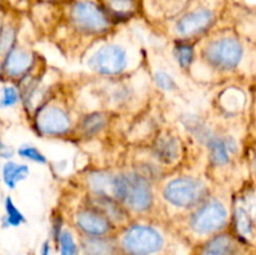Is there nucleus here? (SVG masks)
I'll use <instances>...</instances> for the list:
<instances>
[{"label":"nucleus","instance_id":"f257e3e1","mask_svg":"<svg viewBox=\"0 0 256 255\" xmlns=\"http://www.w3.org/2000/svg\"><path fill=\"white\" fill-rule=\"evenodd\" d=\"M112 198L135 212H145L152 206L150 182L139 172H122L112 180Z\"/></svg>","mask_w":256,"mask_h":255},{"label":"nucleus","instance_id":"f03ea898","mask_svg":"<svg viewBox=\"0 0 256 255\" xmlns=\"http://www.w3.org/2000/svg\"><path fill=\"white\" fill-rule=\"evenodd\" d=\"M65 2V14L69 24L82 34H104L112 22L95 0H70Z\"/></svg>","mask_w":256,"mask_h":255},{"label":"nucleus","instance_id":"7ed1b4c3","mask_svg":"<svg viewBox=\"0 0 256 255\" xmlns=\"http://www.w3.org/2000/svg\"><path fill=\"white\" fill-rule=\"evenodd\" d=\"M244 55V46L234 36H222L205 45L202 56L210 66L222 72H229L240 64Z\"/></svg>","mask_w":256,"mask_h":255},{"label":"nucleus","instance_id":"20e7f679","mask_svg":"<svg viewBox=\"0 0 256 255\" xmlns=\"http://www.w3.org/2000/svg\"><path fill=\"white\" fill-rule=\"evenodd\" d=\"M206 192L208 189L202 180L182 176L168 182L162 194L165 200L174 206L190 209L204 202Z\"/></svg>","mask_w":256,"mask_h":255},{"label":"nucleus","instance_id":"39448f33","mask_svg":"<svg viewBox=\"0 0 256 255\" xmlns=\"http://www.w3.org/2000/svg\"><path fill=\"white\" fill-rule=\"evenodd\" d=\"M162 245V235L149 225H132L122 239V246L128 255H152L159 252Z\"/></svg>","mask_w":256,"mask_h":255},{"label":"nucleus","instance_id":"423d86ee","mask_svg":"<svg viewBox=\"0 0 256 255\" xmlns=\"http://www.w3.org/2000/svg\"><path fill=\"white\" fill-rule=\"evenodd\" d=\"M228 212L225 205L216 199H212L200 205L192 215L190 226L195 232L202 235L212 234L226 225Z\"/></svg>","mask_w":256,"mask_h":255},{"label":"nucleus","instance_id":"0eeeda50","mask_svg":"<svg viewBox=\"0 0 256 255\" xmlns=\"http://www.w3.org/2000/svg\"><path fill=\"white\" fill-rule=\"evenodd\" d=\"M216 22V12L212 8L199 5L188 9L176 18L174 29L179 36L190 39L208 32Z\"/></svg>","mask_w":256,"mask_h":255},{"label":"nucleus","instance_id":"6e6552de","mask_svg":"<svg viewBox=\"0 0 256 255\" xmlns=\"http://www.w3.org/2000/svg\"><path fill=\"white\" fill-rule=\"evenodd\" d=\"M128 52L116 44H106L98 49L89 59V68L100 75L115 76L126 69Z\"/></svg>","mask_w":256,"mask_h":255},{"label":"nucleus","instance_id":"1a4fd4ad","mask_svg":"<svg viewBox=\"0 0 256 255\" xmlns=\"http://www.w3.org/2000/svg\"><path fill=\"white\" fill-rule=\"evenodd\" d=\"M36 129L44 135H64L72 128V120L69 114L62 108L55 105L40 108L35 115Z\"/></svg>","mask_w":256,"mask_h":255},{"label":"nucleus","instance_id":"9d476101","mask_svg":"<svg viewBox=\"0 0 256 255\" xmlns=\"http://www.w3.org/2000/svg\"><path fill=\"white\" fill-rule=\"evenodd\" d=\"M75 224L86 236H105L112 229V222L92 206L78 212Z\"/></svg>","mask_w":256,"mask_h":255},{"label":"nucleus","instance_id":"9b49d317","mask_svg":"<svg viewBox=\"0 0 256 255\" xmlns=\"http://www.w3.org/2000/svg\"><path fill=\"white\" fill-rule=\"evenodd\" d=\"M110 22H122L136 16L142 9V0H95Z\"/></svg>","mask_w":256,"mask_h":255},{"label":"nucleus","instance_id":"f8f14e48","mask_svg":"<svg viewBox=\"0 0 256 255\" xmlns=\"http://www.w3.org/2000/svg\"><path fill=\"white\" fill-rule=\"evenodd\" d=\"M254 198L245 196L238 200L234 208V224L238 235L244 239L254 238Z\"/></svg>","mask_w":256,"mask_h":255},{"label":"nucleus","instance_id":"ddd939ff","mask_svg":"<svg viewBox=\"0 0 256 255\" xmlns=\"http://www.w3.org/2000/svg\"><path fill=\"white\" fill-rule=\"evenodd\" d=\"M32 62H34V58L29 50L22 49L20 46H12L5 54L2 69L6 72L8 76L18 78L26 74L28 70L32 66Z\"/></svg>","mask_w":256,"mask_h":255},{"label":"nucleus","instance_id":"4468645a","mask_svg":"<svg viewBox=\"0 0 256 255\" xmlns=\"http://www.w3.org/2000/svg\"><path fill=\"white\" fill-rule=\"evenodd\" d=\"M205 144L209 149L210 160L218 166L229 164L230 154L236 152V142L232 138H220L212 134Z\"/></svg>","mask_w":256,"mask_h":255},{"label":"nucleus","instance_id":"2eb2a0df","mask_svg":"<svg viewBox=\"0 0 256 255\" xmlns=\"http://www.w3.org/2000/svg\"><path fill=\"white\" fill-rule=\"evenodd\" d=\"M200 255H240V248L232 235L220 234L205 242Z\"/></svg>","mask_w":256,"mask_h":255},{"label":"nucleus","instance_id":"dca6fc26","mask_svg":"<svg viewBox=\"0 0 256 255\" xmlns=\"http://www.w3.org/2000/svg\"><path fill=\"white\" fill-rule=\"evenodd\" d=\"M154 156L164 164H172L180 155V144L172 135L165 134L158 138L154 142Z\"/></svg>","mask_w":256,"mask_h":255},{"label":"nucleus","instance_id":"f3484780","mask_svg":"<svg viewBox=\"0 0 256 255\" xmlns=\"http://www.w3.org/2000/svg\"><path fill=\"white\" fill-rule=\"evenodd\" d=\"M92 202H94V206L92 208H95V209L99 210L100 212H102L110 222H112V220L122 222V220L124 219L122 209L120 208V205L118 204L119 202H116L114 198L95 195L92 199Z\"/></svg>","mask_w":256,"mask_h":255},{"label":"nucleus","instance_id":"a211bd4d","mask_svg":"<svg viewBox=\"0 0 256 255\" xmlns=\"http://www.w3.org/2000/svg\"><path fill=\"white\" fill-rule=\"evenodd\" d=\"M112 180L114 175L105 172H94L88 176V184L95 195L112 198Z\"/></svg>","mask_w":256,"mask_h":255},{"label":"nucleus","instance_id":"6ab92c4d","mask_svg":"<svg viewBox=\"0 0 256 255\" xmlns=\"http://www.w3.org/2000/svg\"><path fill=\"white\" fill-rule=\"evenodd\" d=\"M29 175V166L24 164L9 162L2 168V180L9 189H14L20 182L26 179Z\"/></svg>","mask_w":256,"mask_h":255},{"label":"nucleus","instance_id":"aec40b11","mask_svg":"<svg viewBox=\"0 0 256 255\" xmlns=\"http://www.w3.org/2000/svg\"><path fill=\"white\" fill-rule=\"evenodd\" d=\"M108 115L104 112H92L82 118L80 122V130L84 136H94L106 128Z\"/></svg>","mask_w":256,"mask_h":255},{"label":"nucleus","instance_id":"412c9836","mask_svg":"<svg viewBox=\"0 0 256 255\" xmlns=\"http://www.w3.org/2000/svg\"><path fill=\"white\" fill-rule=\"evenodd\" d=\"M82 249L88 255H112L114 246L105 236H85Z\"/></svg>","mask_w":256,"mask_h":255},{"label":"nucleus","instance_id":"4be33fe9","mask_svg":"<svg viewBox=\"0 0 256 255\" xmlns=\"http://www.w3.org/2000/svg\"><path fill=\"white\" fill-rule=\"evenodd\" d=\"M174 56L182 69H189L195 58L194 46L188 40H178L174 46Z\"/></svg>","mask_w":256,"mask_h":255},{"label":"nucleus","instance_id":"5701e85b","mask_svg":"<svg viewBox=\"0 0 256 255\" xmlns=\"http://www.w3.org/2000/svg\"><path fill=\"white\" fill-rule=\"evenodd\" d=\"M5 216L4 220L6 222L8 226H19L20 224L25 222L24 215L20 212V210L15 206V204L12 202V198L8 196L5 199Z\"/></svg>","mask_w":256,"mask_h":255},{"label":"nucleus","instance_id":"b1692460","mask_svg":"<svg viewBox=\"0 0 256 255\" xmlns=\"http://www.w3.org/2000/svg\"><path fill=\"white\" fill-rule=\"evenodd\" d=\"M60 246V255H78V245L69 230H62L58 239Z\"/></svg>","mask_w":256,"mask_h":255},{"label":"nucleus","instance_id":"393cba45","mask_svg":"<svg viewBox=\"0 0 256 255\" xmlns=\"http://www.w3.org/2000/svg\"><path fill=\"white\" fill-rule=\"evenodd\" d=\"M15 28L12 25H2L0 29V54H6L15 42Z\"/></svg>","mask_w":256,"mask_h":255},{"label":"nucleus","instance_id":"a878e982","mask_svg":"<svg viewBox=\"0 0 256 255\" xmlns=\"http://www.w3.org/2000/svg\"><path fill=\"white\" fill-rule=\"evenodd\" d=\"M154 82L156 84V86L159 89L164 90V92H174L178 88L176 82L172 79V75L168 74L166 72H162V70H159V72H155Z\"/></svg>","mask_w":256,"mask_h":255},{"label":"nucleus","instance_id":"bb28decb","mask_svg":"<svg viewBox=\"0 0 256 255\" xmlns=\"http://www.w3.org/2000/svg\"><path fill=\"white\" fill-rule=\"evenodd\" d=\"M19 155L24 159L32 160V162H39V164H45L46 162V158L36 149V148L32 146V145H22L18 150Z\"/></svg>","mask_w":256,"mask_h":255},{"label":"nucleus","instance_id":"cd10ccee","mask_svg":"<svg viewBox=\"0 0 256 255\" xmlns=\"http://www.w3.org/2000/svg\"><path fill=\"white\" fill-rule=\"evenodd\" d=\"M18 102H19V92H18V90L14 86H5L2 92L0 105L2 108H10L14 106Z\"/></svg>","mask_w":256,"mask_h":255},{"label":"nucleus","instance_id":"c85d7f7f","mask_svg":"<svg viewBox=\"0 0 256 255\" xmlns=\"http://www.w3.org/2000/svg\"><path fill=\"white\" fill-rule=\"evenodd\" d=\"M42 255H50V245H49V242H45L44 245H42Z\"/></svg>","mask_w":256,"mask_h":255},{"label":"nucleus","instance_id":"c756f323","mask_svg":"<svg viewBox=\"0 0 256 255\" xmlns=\"http://www.w3.org/2000/svg\"><path fill=\"white\" fill-rule=\"evenodd\" d=\"M36 2H45V4H50V2H62L64 0H36Z\"/></svg>","mask_w":256,"mask_h":255},{"label":"nucleus","instance_id":"7c9ffc66","mask_svg":"<svg viewBox=\"0 0 256 255\" xmlns=\"http://www.w3.org/2000/svg\"><path fill=\"white\" fill-rule=\"evenodd\" d=\"M2 19H0V29H2Z\"/></svg>","mask_w":256,"mask_h":255},{"label":"nucleus","instance_id":"2f4dec72","mask_svg":"<svg viewBox=\"0 0 256 255\" xmlns=\"http://www.w3.org/2000/svg\"><path fill=\"white\" fill-rule=\"evenodd\" d=\"M2 0H0V8H2Z\"/></svg>","mask_w":256,"mask_h":255},{"label":"nucleus","instance_id":"473e14b6","mask_svg":"<svg viewBox=\"0 0 256 255\" xmlns=\"http://www.w3.org/2000/svg\"><path fill=\"white\" fill-rule=\"evenodd\" d=\"M0 70H2V65H0Z\"/></svg>","mask_w":256,"mask_h":255}]
</instances>
